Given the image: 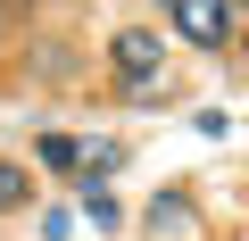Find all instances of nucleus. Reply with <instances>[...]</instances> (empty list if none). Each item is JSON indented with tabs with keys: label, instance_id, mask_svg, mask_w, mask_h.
<instances>
[{
	"label": "nucleus",
	"instance_id": "0eeeda50",
	"mask_svg": "<svg viewBox=\"0 0 249 241\" xmlns=\"http://www.w3.org/2000/svg\"><path fill=\"white\" fill-rule=\"evenodd\" d=\"M241 50H249V17H241Z\"/></svg>",
	"mask_w": 249,
	"mask_h": 241
},
{
	"label": "nucleus",
	"instance_id": "423d86ee",
	"mask_svg": "<svg viewBox=\"0 0 249 241\" xmlns=\"http://www.w3.org/2000/svg\"><path fill=\"white\" fill-rule=\"evenodd\" d=\"M17 208H34V175L17 158H0V216H17Z\"/></svg>",
	"mask_w": 249,
	"mask_h": 241
},
{
	"label": "nucleus",
	"instance_id": "39448f33",
	"mask_svg": "<svg viewBox=\"0 0 249 241\" xmlns=\"http://www.w3.org/2000/svg\"><path fill=\"white\" fill-rule=\"evenodd\" d=\"M150 233H158V241H166V233H191V200H183V191H158V200H150Z\"/></svg>",
	"mask_w": 249,
	"mask_h": 241
},
{
	"label": "nucleus",
	"instance_id": "f03ea898",
	"mask_svg": "<svg viewBox=\"0 0 249 241\" xmlns=\"http://www.w3.org/2000/svg\"><path fill=\"white\" fill-rule=\"evenodd\" d=\"M158 58H166V42H158L150 25H124V34L108 42V67H116V75H133V83H142V75H150Z\"/></svg>",
	"mask_w": 249,
	"mask_h": 241
},
{
	"label": "nucleus",
	"instance_id": "f257e3e1",
	"mask_svg": "<svg viewBox=\"0 0 249 241\" xmlns=\"http://www.w3.org/2000/svg\"><path fill=\"white\" fill-rule=\"evenodd\" d=\"M232 9H241V0H166V25L191 50H224L232 42Z\"/></svg>",
	"mask_w": 249,
	"mask_h": 241
},
{
	"label": "nucleus",
	"instance_id": "20e7f679",
	"mask_svg": "<svg viewBox=\"0 0 249 241\" xmlns=\"http://www.w3.org/2000/svg\"><path fill=\"white\" fill-rule=\"evenodd\" d=\"M83 224H100V233H116V224H124V200H116L108 183H91V175H83Z\"/></svg>",
	"mask_w": 249,
	"mask_h": 241
},
{
	"label": "nucleus",
	"instance_id": "7ed1b4c3",
	"mask_svg": "<svg viewBox=\"0 0 249 241\" xmlns=\"http://www.w3.org/2000/svg\"><path fill=\"white\" fill-rule=\"evenodd\" d=\"M83 150H91V142H75V133H42V142H34V158H42L50 175H83Z\"/></svg>",
	"mask_w": 249,
	"mask_h": 241
}]
</instances>
